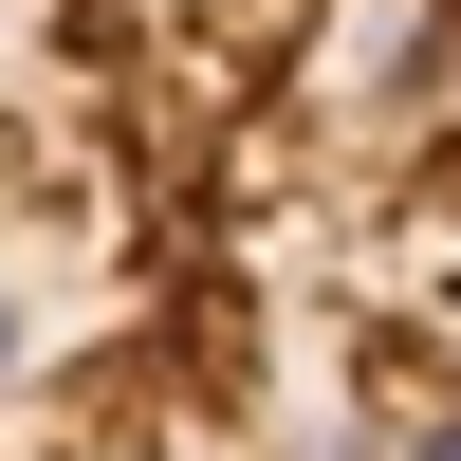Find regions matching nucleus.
Segmentation results:
<instances>
[{"instance_id":"obj_1","label":"nucleus","mask_w":461,"mask_h":461,"mask_svg":"<svg viewBox=\"0 0 461 461\" xmlns=\"http://www.w3.org/2000/svg\"><path fill=\"white\" fill-rule=\"evenodd\" d=\"M0 461H461V0H0Z\"/></svg>"}]
</instances>
